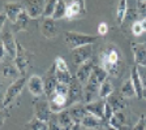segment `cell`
<instances>
[{
	"label": "cell",
	"mask_w": 146,
	"mask_h": 130,
	"mask_svg": "<svg viewBox=\"0 0 146 130\" xmlns=\"http://www.w3.org/2000/svg\"><path fill=\"white\" fill-rule=\"evenodd\" d=\"M65 38V43L70 49H76L82 46L88 44H94L97 40V36L91 35V34H84V33H77V31H65L64 34Z\"/></svg>",
	"instance_id": "cell-1"
},
{
	"label": "cell",
	"mask_w": 146,
	"mask_h": 130,
	"mask_svg": "<svg viewBox=\"0 0 146 130\" xmlns=\"http://www.w3.org/2000/svg\"><path fill=\"white\" fill-rule=\"evenodd\" d=\"M26 83H27L26 77H21V78H18L17 81H15L13 83H11V86L7 88L5 94H4V102H3L4 108H8V107L21 95V92Z\"/></svg>",
	"instance_id": "cell-2"
},
{
	"label": "cell",
	"mask_w": 146,
	"mask_h": 130,
	"mask_svg": "<svg viewBox=\"0 0 146 130\" xmlns=\"http://www.w3.org/2000/svg\"><path fill=\"white\" fill-rule=\"evenodd\" d=\"M13 63L17 67L18 72L21 73V76L26 77V73L30 67V55L20 42H17V49H16V56L13 59Z\"/></svg>",
	"instance_id": "cell-3"
},
{
	"label": "cell",
	"mask_w": 146,
	"mask_h": 130,
	"mask_svg": "<svg viewBox=\"0 0 146 130\" xmlns=\"http://www.w3.org/2000/svg\"><path fill=\"white\" fill-rule=\"evenodd\" d=\"M119 63H123V56L120 49L113 44L107 46L100 53V65L106 68L108 65H111V64H119Z\"/></svg>",
	"instance_id": "cell-4"
},
{
	"label": "cell",
	"mask_w": 146,
	"mask_h": 130,
	"mask_svg": "<svg viewBox=\"0 0 146 130\" xmlns=\"http://www.w3.org/2000/svg\"><path fill=\"white\" fill-rule=\"evenodd\" d=\"M99 86L100 82L91 73L90 78L88 79V82L85 83V87H84V99H82V102L85 104L94 102L95 98L99 96Z\"/></svg>",
	"instance_id": "cell-5"
},
{
	"label": "cell",
	"mask_w": 146,
	"mask_h": 130,
	"mask_svg": "<svg viewBox=\"0 0 146 130\" xmlns=\"http://www.w3.org/2000/svg\"><path fill=\"white\" fill-rule=\"evenodd\" d=\"M93 53H94V46L93 44L82 46V47H78L76 49H72V61L74 65L80 67L81 64L91 60Z\"/></svg>",
	"instance_id": "cell-6"
},
{
	"label": "cell",
	"mask_w": 146,
	"mask_h": 130,
	"mask_svg": "<svg viewBox=\"0 0 146 130\" xmlns=\"http://www.w3.org/2000/svg\"><path fill=\"white\" fill-rule=\"evenodd\" d=\"M58 78H56V70H55V65L52 64L51 67L47 69V72L44 73L43 77V86H44V95L47 96V99L52 96L55 94V88L58 85Z\"/></svg>",
	"instance_id": "cell-7"
},
{
	"label": "cell",
	"mask_w": 146,
	"mask_h": 130,
	"mask_svg": "<svg viewBox=\"0 0 146 130\" xmlns=\"http://www.w3.org/2000/svg\"><path fill=\"white\" fill-rule=\"evenodd\" d=\"M52 115L54 113L51 112L48 100H35L34 102V117H36L39 121L47 124L51 120Z\"/></svg>",
	"instance_id": "cell-8"
},
{
	"label": "cell",
	"mask_w": 146,
	"mask_h": 130,
	"mask_svg": "<svg viewBox=\"0 0 146 130\" xmlns=\"http://www.w3.org/2000/svg\"><path fill=\"white\" fill-rule=\"evenodd\" d=\"M21 4L30 18H38L43 16L46 0H21Z\"/></svg>",
	"instance_id": "cell-9"
},
{
	"label": "cell",
	"mask_w": 146,
	"mask_h": 130,
	"mask_svg": "<svg viewBox=\"0 0 146 130\" xmlns=\"http://www.w3.org/2000/svg\"><path fill=\"white\" fill-rule=\"evenodd\" d=\"M82 99H84V85L76 77H73L69 83V95H68L69 104L73 106L76 103H82Z\"/></svg>",
	"instance_id": "cell-10"
},
{
	"label": "cell",
	"mask_w": 146,
	"mask_h": 130,
	"mask_svg": "<svg viewBox=\"0 0 146 130\" xmlns=\"http://www.w3.org/2000/svg\"><path fill=\"white\" fill-rule=\"evenodd\" d=\"M86 15V5L85 0H73L70 4H68L67 8V17L68 20H76L82 18V16Z\"/></svg>",
	"instance_id": "cell-11"
},
{
	"label": "cell",
	"mask_w": 146,
	"mask_h": 130,
	"mask_svg": "<svg viewBox=\"0 0 146 130\" xmlns=\"http://www.w3.org/2000/svg\"><path fill=\"white\" fill-rule=\"evenodd\" d=\"M27 88L34 98H39L44 95V86H43V78L36 74H33L27 78Z\"/></svg>",
	"instance_id": "cell-12"
},
{
	"label": "cell",
	"mask_w": 146,
	"mask_h": 130,
	"mask_svg": "<svg viewBox=\"0 0 146 130\" xmlns=\"http://www.w3.org/2000/svg\"><path fill=\"white\" fill-rule=\"evenodd\" d=\"M1 40H3V44L5 47V52L8 59H15L16 56V49H17V40L15 39L12 31H4L1 34Z\"/></svg>",
	"instance_id": "cell-13"
},
{
	"label": "cell",
	"mask_w": 146,
	"mask_h": 130,
	"mask_svg": "<svg viewBox=\"0 0 146 130\" xmlns=\"http://www.w3.org/2000/svg\"><path fill=\"white\" fill-rule=\"evenodd\" d=\"M47 100H48V103H50V108H51L52 113H59V112H61V111H64V109H67L70 107L68 98L61 96V95H58V94H54Z\"/></svg>",
	"instance_id": "cell-14"
},
{
	"label": "cell",
	"mask_w": 146,
	"mask_h": 130,
	"mask_svg": "<svg viewBox=\"0 0 146 130\" xmlns=\"http://www.w3.org/2000/svg\"><path fill=\"white\" fill-rule=\"evenodd\" d=\"M22 11H25V9L21 3H17V1H7V3H4V13H5L7 18L12 24L18 18V16L21 15Z\"/></svg>",
	"instance_id": "cell-15"
},
{
	"label": "cell",
	"mask_w": 146,
	"mask_h": 130,
	"mask_svg": "<svg viewBox=\"0 0 146 130\" xmlns=\"http://www.w3.org/2000/svg\"><path fill=\"white\" fill-rule=\"evenodd\" d=\"M131 47L136 65L146 68V44L145 43H132Z\"/></svg>",
	"instance_id": "cell-16"
},
{
	"label": "cell",
	"mask_w": 146,
	"mask_h": 130,
	"mask_svg": "<svg viewBox=\"0 0 146 130\" xmlns=\"http://www.w3.org/2000/svg\"><path fill=\"white\" fill-rule=\"evenodd\" d=\"M40 34L46 39H54L58 35V27L54 18H44L40 24Z\"/></svg>",
	"instance_id": "cell-17"
},
{
	"label": "cell",
	"mask_w": 146,
	"mask_h": 130,
	"mask_svg": "<svg viewBox=\"0 0 146 130\" xmlns=\"http://www.w3.org/2000/svg\"><path fill=\"white\" fill-rule=\"evenodd\" d=\"M94 61H93V59L91 60H89V61H86V63H84V64H81L78 67V69H77V72H76V78L78 79L80 82H81L82 85L84 83H86L88 82V79L90 78V76H91V73H93V68H94Z\"/></svg>",
	"instance_id": "cell-18"
},
{
	"label": "cell",
	"mask_w": 146,
	"mask_h": 130,
	"mask_svg": "<svg viewBox=\"0 0 146 130\" xmlns=\"http://www.w3.org/2000/svg\"><path fill=\"white\" fill-rule=\"evenodd\" d=\"M104 104H106V100L104 99H97V100H94V102H90V103L85 104V108H86V111H88V113L100 118V120H103Z\"/></svg>",
	"instance_id": "cell-19"
},
{
	"label": "cell",
	"mask_w": 146,
	"mask_h": 130,
	"mask_svg": "<svg viewBox=\"0 0 146 130\" xmlns=\"http://www.w3.org/2000/svg\"><path fill=\"white\" fill-rule=\"evenodd\" d=\"M67 109H68V112H69L70 117H72L73 124H81L82 118L88 115V111H86V108H85V104H82V103L73 104V106H70L69 108H67Z\"/></svg>",
	"instance_id": "cell-20"
},
{
	"label": "cell",
	"mask_w": 146,
	"mask_h": 130,
	"mask_svg": "<svg viewBox=\"0 0 146 130\" xmlns=\"http://www.w3.org/2000/svg\"><path fill=\"white\" fill-rule=\"evenodd\" d=\"M106 102L111 106V108L113 109V112H123L127 108V102L120 95V92H112L106 99Z\"/></svg>",
	"instance_id": "cell-21"
},
{
	"label": "cell",
	"mask_w": 146,
	"mask_h": 130,
	"mask_svg": "<svg viewBox=\"0 0 146 130\" xmlns=\"http://www.w3.org/2000/svg\"><path fill=\"white\" fill-rule=\"evenodd\" d=\"M0 72H1V76H3V78L5 79H13V82L17 81L18 78H21V73L18 72L17 67L15 65V63H4L3 65H1V69H0Z\"/></svg>",
	"instance_id": "cell-22"
},
{
	"label": "cell",
	"mask_w": 146,
	"mask_h": 130,
	"mask_svg": "<svg viewBox=\"0 0 146 130\" xmlns=\"http://www.w3.org/2000/svg\"><path fill=\"white\" fill-rule=\"evenodd\" d=\"M107 124L117 130H132V129H129V126L127 124V117H125L124 111L123 112H115L113 116L111 117V120Z\"/></svg>",
	"instance_id": "cell-23"
},
{
	"label": "cell",
	"mask_w": 146,
	"mask_h": 130,
	"mask_svg": "<svg viewBox=\"0 0 146 130\" xmlns=\"http://www.w3.org/2000/svg\"><path fill=\"white\" fill-rule=\"evenodd\" d=\"M131 81L134 86V90H136L137 99H142L143 86H142V82H141L140 73H138V67H137V65L132 67V69H131Z\"/></svg>",
	"instance_id": "cell-24"
},
{
	"label": "cell",
	"mask_w": 146,
	"mask_h": 130,
	"mask_svg": "<svg viewBox=\"0 0 146 130\" xmlns=\"http://www.w3.org/2000/svg\"><path fill=\"white\" fill-rule=\"evenodd\" d=\"M30 16L26 13V11H22L21 15L18 16V18L13 22V29L12 33H18V31H25L27 30V25L30 22Z\"/></svg>",
	"instance_id": "cell-25"
},
{
	"label": "cell",
	"mask_w": 146,
	"mask_h": 130,
	"mask_svg": "<svg viewBox=\"0 0 146 130\" xmlns=\"http://www.w3.org/2000/svg\"><path fill=\"white\" fill-rule=\"evenodd\" d=\"M81 125L84 127H86V129H89V130H93V129H95V127L103 126V125H106V124H104L103 120H100V118H98V117H95V116L88 113L85 117L82 118Z\"/></svg>",
	"instance_id": "cell-26"
},
{
	"label": "cell",
	"mask_w": 146,
	"mask_h": 130,
	"mask_svg": "<svg viewBox=\"0 0 146 130\" xmlns=\"http://www.w3.org/2000/svg\"><path fill=\"white\" fill-rule=\"evenodd\" d=\"M120 95H121L124 99H132V98L136 96V90H134V86L132 83L131 78L127 79L120 87Z\"/></svg>",
	"instance_id": "cell-27"
},
{
	"label": "cell",
	"mask_w": 146,
	"mask_h": 130,
	"mask_svg": "<svg viewBox=\"0 0 146 130\" xmlns=\"http://www.w3.org/2000/svg\"><path fill=\"white\" fill-rule=\"evenodd\" d=\"M128 11V0H119L117 8H116V22L119 26H121L125 18V13Z\"/></svg>",
	"instance_id": "cell-28"
},
{
	"label": "cell",
	"mask_w": 146,
	"mask_h": 130,
	"mask_svg": "<svg viewBox=\"0 0 146 130\" xmlns=\"http://www.w3.org/2000/svg\"><path fill=\"white\" fill-rule=\"evenodd\" d=\"M67 8H68V4L64 0H58L55 12L52 15V18H54L55 21L56 20H61V18H65L67 17Z\"/></svg>",
	"instance_id": "cell-29"
},
{
	"label": "cell",
	"mask_w": 146,
	"mask_h": 130,
	"mask_svg": "<svg viewBox=\"0 0 146 130\" xmlns=\"http://www.w3.org/2000/svg\"><path fill=\"white\" fill-rule=\"evenodd\" d=\"M112 92H115V88H113V85L108 81V79H106L104 82L100 83V86H99V99L106 100Z\"/></svg>",
	"instance_id": "cell-30"
},
{
	"label": "cell",
	"mask_w": 146,
	"mask_h": 130,
	"mask_svg": "<svg viewBox=\"0 0 146 130\" xmlns=\"http://www.w3.org/2000/svg\"><path fill=\"white\" fill-rule=\"evenodd\" d=\"M56 118H58V122L61 127H67V126L73 125L72 117H70L68 109H64V111H61V112L56 113Z\"/></svg>",
	"instance_id": "cell-31"
},
{
	"label": "cell",
	"mask_w": 146,
	"mask_h": 130,
	"mask_svg": "<svg viewBox=\"0 0 146 130\" xmlns=\"http://www.w3.org/2000/svg\"><path fill=\"white\" fill-rule=\"evenodd\" d=\"M140 20V16H138V12H137V8H128L127 13H125V18H124V22H123V25L120 27L125 26V25H131L134 24L136 21H138Z\"/></svg>",
	"instance_id": "cell-32"
},
{
	"label": "cell",
	"mask_w": 146,
	"mask_h": 130,
	"mask_svg": "<svg viewBox=\"0 0 146 130\" xmlns=\"http://www.w3.org/2000/svg\"><path fill=\"white\" fill-rule=\"evenodd\" d=\"M47 126V124L39 121L36 117H33L30 121H27L25 124V130H42Z\"/></svg>",
	"instance_id": "cell-33"
},
{
	"label": "cell",
	"mask_w": 146,
	"mask_h": 130,
	"mask_svg": "<svg viewBox=\"0 0 146 130\" xmlns=\"http://www.w3.org/2000/svg\"><path fill=\"white\" fill-rule=\"evenodd\" d=\"M93 76H94L95 78L100 82V83H102V82H104L107 79L108 73L104 70V68L102 67V65H97V64H95L94 68H93Z\"/></svg>",
	"instance_id": "cell-34"
},
{
	"label": "cell",
	"mask_w": 146,
	"mask_h": 130,
	"mask_svg": "<svg viewBox=\"0 0 146 130\" xmlns=\"http://www.w3.org/2000/svg\"><path fill=\"white\" fill-rule=\"evenodd\" d=\"M56 3L58 0H46L44 11H43V17L44 18H52V15L56 8Z\"/></svg>",
	"instance_id": "cell-35"
},
{
	"label": "cell",
	"mask_w": 146,
	"mask_h": 130,
	"mask_svg": "<svg viewBox=\"0 0 146 130\" xmlns=\"http://www.w3.org/2000/svg\"><path fill=\"white\" fill-rule=\"evenodd\" d=\"M55 94L68 98V95H69V85H67V83H60V82H59L58 85H56V88H55Z\"/></svg>",
	"instance_id": "cell-36"
},
{
	"label": "cell",
	"mask_w": 146,
	"mask_h": 130,
	"mask_svg": "<svg viewBox=\"0 0 146 130\" xmlns=\"http://www.w3.org/2000/svg\"><path fill=\"white\" fill-rule=\"evenodd\" d=\"M137 12L140 20H146V0H137Z\"/></svg>",
	"instance_id": "cell-37"
},
{
	"label": "cell",
	"mask_w": 146,
	"mask_h": 130,
	"mask_svg": "<svg viewBox=\"0 0 146 130\" xmlns=\"http://www.w3.org/2000/svg\"><path fill=\"white\" fill-rule=\"evenodd\" d=\"M131 31H132V34H133L134 36H141L143 33H145V31H143L142 25H141V20H138V21H136L134 24H132Z\"/></svg>",
	"instance_id": "cell-38"
},
{
	"label": "cell",
	"mask_w": 146,
	"mask_h": 130,
	"mask_svg": "<svg viewBox=\"0 0 146 130\" xmlns=\"http://www.w3.org/2000/svg\"><path fill=\"white\" fill-rule=\"evenodd\" d=\"M47 130H61V126L59 125L58 118H56V113H54L48 122H47Z\"/></svg>",
	"instance_id": "cell-39"
},
{
	"label": "cell",
	"mask_w": 146,
	"mask_h": 130,
	"mask_svg": "<svg viewBox=\"0 0 146 130\" xmlns=\"http://www.w3.org/2000/svg\"><path fill=\"white\" fill-rule=\"evenodd\" d=\"M113 109L111 108V106H110L108 103L106 102V104H104V117H103V121H104V124H107V122L111 120V117L113 116Z\"/></svg>",
	"instance_id": "cell-40"
},
{
	"label": "cell",
	"mask_w": 146,
	"mask_h": 130,
	"mask_svg": "<svg viewBox=\"0 0 146 130\" xmlns=\"http://www.w3.org/2000/svg\"><path fill=\"white\" fill-rule=\"evenodd\" d=\"M107 33H108V25H107L106 22H100V24L98 25V34H99L100 36H104Z\"/></svg>",
	"instance_id": "cell-41"
},
{
	"label": "cell",
	"mask_w": 146,
	"mask_h": 130,
	"mask_svg": "<svg viewBox=\"0 0 146 130\" xmlns=\"http://www.w3.org/2000/svg\"><path fill=\"white\" fill-rule=\"evenodd\" d=\"M138 73H140V78H141V82H142L143 88H146V68L138 67Z\"/></svg>",
	"instance_id": "cell-42"
},
{
	"label": "cell",
	"mask_w": 146,
	"mask_h": 130,
	"mask_svg": "<svg viewBox=\"0 0 146 130\" xmlns=\"http://www.w3.org/2000/svg\"><path fill=\"white\" fill-rule=\"evenodd\" d=\"M9 117V113L7 112V108H0V126L4 125V121Z\"/></svg>",
	"instance_id": "cell-43"
},
{
	"label": "cell",
	"mask_w": 146,
	"mask_h": 130,
	"mask_svg": "<svg viewBox=\"0 0 146 130\" xmlns=\"http://www.w3.org/2000/svg\"><path fill=\"white\" fill-rule=\"evenodd\" d=\"M5 56H7L5 47H4L3 40H1V38H0V61H3L4 59H5Z\"/></svg>",
	"instance_id": "cell-44"
},
{
	"label": "cell",
	"mask_w": 146,
	"mask_h": 130,
	"mask_svg": "<svg viewBox=\"0 0 146 130\" xmlns=\"http://www.w3.org/2000/svg\"><path fill=\"white\" fill-rule=\"evenodd\" d=\"M8 20L5 16V13H0V31L3 30V27H4V24H5V21Z\"/></svg>",
	"instance_id": "cell-45"
},
{
	"label": "cell",
	"mask_w": 146,
	"mask_h": 130,
	"mask_svg": "<svg viewBox=\"0 0 146 130\" xmlns=\"http://www.w3.org/2000/svg\"><path fill=\"white\" fill-rule=\"evenodd\" d=\"M72 130H82V125L81 124H73Z\"/></svg>",
	"instance_id": "cell-46"
},
{
	"label": "cell",
	"mask_w": 146,
	"mask_h": 130,
	"mask_svg": "<svg viewBox=\"0 0 146 130\" xmlns=\"http://www.w3.org/2000/svg\"><path fill=\"white\" fill-rule=\"evenodd\" d=\"M3 102H4V95H1V92H0V108H4Z\"/></svg>",
	"instance_id": "cell-47"
},
{
	"label": "cell",
	"mask_w": 146,
	"mask_h": 130,
	"mask_svg": "<svg viewBox=\"0 0 146 130\" xmlns=\"http://www.w3.org/2000/svg\"><path fill=\"white\" fill-rule=\"evenodd\" d=\"M106 130H117V129H115V127H112V126H110L108 124H106Z\"/></svg>",
	"instance_id": "cell-48"
},
{
	"label": "cell",
	"mask_w": 146,
	"mask_h": 130,
	"mask_svg": "<svg viewBox=\"0 0 146 130\" xmlns=\"http://www.w3.org/2000/svg\"><path fill=\"white\" fill-rule=\"evenodd\" d=\"M93 130H106V125H103V126H99V127H95V129Z\"/></svg>",
	"instance_id": "cell-49"
},
{
	"label": "cell",
	"mask_w": 146,
	"mask_h": 130,
	"mask_svg": "<svg viewBox=\"0 0 146 130\" xmlns=\"http://www.w3.org/2000/svg\"><path fill=\"white\" fill-rule=\"evenodd\" d=\"M142 99L146 100V88H143V91H142Z\"/></svg>",
	"instance_id": "cell-50"
},
{
	"label": "cell",
	"mask_w": 146,
	"mask_h": 130,
	"mask_svg": "<svg viewBox=\"0 0 146 130\" xmlns=\"http://www.w3.org/2000/svg\"><path fill=\"white\" fill-rule=\"evenodd\" d=\"M61 130H72V125H70V126H67V127H61Z\"/></svg>",
	"instance_id": "cell-51"
},
{
	"label": "cell",
	"mask_w": 146,
	"mask_h": 130,
	"mask_svg": "<svg viewBox=\"0 0 146 130\" xmlns=\"http://www.w3.org/2000/svg\"><path fill=\"white\" fill-rule=\"evenodd\" d=\"M64 1H65V3H67V4H70V3H72V1H73V0H64Z\"/></svg>",
	"instance_id": "cell-52"
},
{
	"label": "cell",
	"mask_w": 146,
	"mask_h": 130,
	"mask_svg": "<svg viewBox=\"0 0 146 130\" xmlns=\"http://www.w3.org/2000/svg\"><path fill=\"white\" fill-rule=\"evenodd\" d=\"M82 130H89V129H86V127H84V126H82Z\"/></svg>",
	"instance_id": "cell-53"
}]
</instances>
